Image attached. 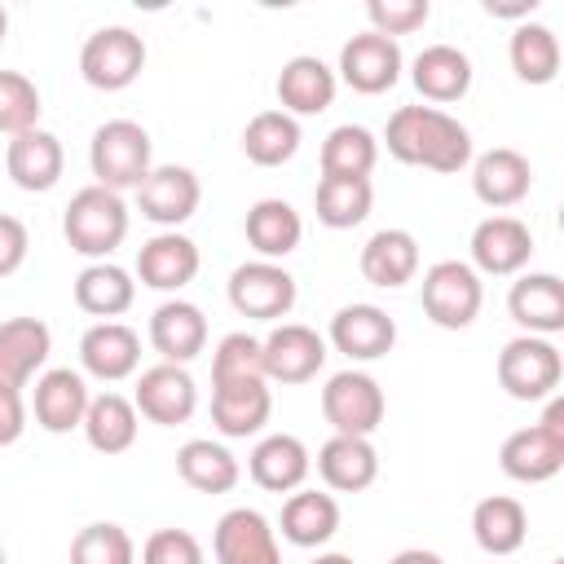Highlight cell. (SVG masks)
Segmentation results:
<instances>
[{
    "label": "cell",
    "mask_w": 564,
    "mask_h": 564,
    "mask_svg": "<svg viewBox=\"0 0 564 564\" xmlns=\"http://www.w3.org/2000/svg\"><path fill=\"white\" fill-rule=\"evenodd\" d=\"M388 154L397 163L410 167H427V172H463L471 163V132L467 123H458L449 110L436 106H401L392 110L388 128H383Z\"/></svg>",
    "instance_id": "cell-1"
},
{
    "label": "cell",
    "mask_w": 564,
    "mask_h": 564,
    "mask_svg": "<svg viewBox=\"0 0 564 564\" xmlns=\"http://www.w3.org/2000/svg\"><path fill=\"white\" fill-rule=\"evenodd\" d=\"M388 564H445L436 551H423V546H405V551H397Z\"/></svg>",
    "instance_id": "cell-49"
},
{
    "label": "cell",
    "mask_w": 564,
    "mask_h": 564,
    "mask_svg": "<svg viewBox=\"0 0 564 564\" xmlns=\"http://www.w3.org/2000/svg\"><path fill=\"white\" fill-rule=\"evenodd\" d=\"M322 176H366L375 172L379 163V137L361 123H339L326 132L322 141Z\"/></svg>",
    "instance_id": "cell-40"
},
{
    "label": "cell",
    "mask_w": 564,
    "mask_h": 564,
    "mask_svg": "<svg viewBox=\"0 0 564 564\" xmlns=\"http://www.w3.org/2000/svg\"><path fill=\"white\" fill-rule=\"evenodd\" d=\"M150 344L172 366L194 361L207 348V317H203V308L189 304V300H181V295L176 300H163L150 313Z\"/></svg>",
    "instance_id": "cell-27"
},
{
    "label": "cell",
    "mask_w": 564,
    "mask_h": 564,
    "mask_svg": "<svg viewBox=\"0 0 564 564\" xmlns=\"http://www.w3.org/2000/svg\"><path fill=\"white\" fill-rule=\"evenodd\" d=\"M40 88L35 79H26L22 70H0V132L4 137H22L31 128H40Z\"/></svg>",
    "instance_id": "cell-42"
},
{
    "label": "cell",
    "mask_w": 564,
    "mask_h": 564,
    "mask_svg": "<svg viewBox=\"0 0 564 564\" xmlns=\"http://www.w3.org/2000/svg\"><path fill=\"white\" fill-rule=\"evenodd\" d=\"M401 66H405V57H401V44H397V40H388V35H379V31H357L352 40H344L335 75H339L352 93L379 97V93H388V88L401 79Z\"/></svg>",
    "instance_id": "cell-10"
},
{
    "label": "cell",
    "mask_w": 564,
    "mask_h": 564,
    "mask_svg": "<svg viewBox=\"0 0 564 564\" xmlns=\"http://www.w3.org/2000/svg\"><path fill=\"white\" fill-rule=\"evenodd\" d=\"M485 9H489L494 18H520V22H529V13L538 9V0H516V4H494V0H485Z\"/></svg>",
    "instance_id": "cell-48"
},
{
    "label": "cell",
    "mask_w": 564,
    "mask_h": 564,
    "mask_svg": "<svg viewBox=\"0 0 564 564\" xmlns=\"http://www.w3.org/2000/svg\"><path fill=\"white\" fill-rule=\"evenodd\" d=\"M471 538L485 555L502 560V555H516L529 538V511L520 498L511 494H489L471 507Z\"/></svg>",
    "instance_id": "cell-31"
},
{
    "label": "cell",
    "mask_w": 564,
    "mask_h": 564,
    "mask_svg": "<svg viewBox=\"0 0 564 564\" xmlns=\"http://www.w3.org/2000/svg\"><path fill=\"white\" fill-rule=\"evenodd\" d=\"M564 379V361L560 348L542 335H516L502 344L498 352V383L507 388V397L516 401H546L555 397Z\"/></svg>",
    "instance_id": "cell-6"
},
{
    "label": "cell",
    "mask_w": 564,
    "mask_h": 564,
    "mask_svg": "<svg viewBox=\"0 0 564 564\" xmlns=\"http://www.w3.org/2000/svg\"><path fill=\"white\" fill-rule=\"evenodd\" d=\"M198 264H203L198 242L185 238L181 229H163V234L145 238L141 251H137V278L145 286H154V291H181V286H189L198 278Z\"/></svg>",
    "instance_id": "cell-21"
},
{
    "label": "cell",
    "mask_w": 564,
    "mask_h": 564,
    "mask_svg": "<svg viewBox=\"0 0 564 564\" xmlns=\"http://www.w3.org/2000/svg\"><path fill=\"white\" fill-rule=\"evenodd\" d=\"M176 476L198 494H229L242 480V467L220 441L194 436L176 449Z\"/></svg>",
    "instance_id": "cell-36"
},
{
    "label": "cell",
    "mask_w": 564,
    "mask_h": 564,
    "mask_svg": "<svg viewBox=\"0 0 564 564\" xmlns=\"http://www.w3.org/2000/svg\"><path fill=\"white\" fill-rule=\"evenodd\" d=\"M313 564H357L352 555H344V551H326V555H317Z\"/></svg>",
    "instance_id": "cell-50"
},
{
    "label": "cell",
    "mask_w": 564,
    "mask_h": 564,
    "mask_svg": "<svg viewBox=\"0 0 564 564\" xmlns=\"http://www.w3.org/2000/svg\"><path fill=\"white\" fill-rule=\"evenodd\" d=\"M88 401H93V392H88V383H84L79 370H70V366H53V370L35 375L31 414H35V423H40L44 432L62 436V432L79 427L84 414H88Z\"/></svg>",
    "instance_id": "cell-17"
},
{
    "label": "cell",
    "mask_w": 564,
    "mask_h": 564,
    "mask_svg": "<svg viewBox=\"0 0 564 564\" xmlns=\"http://www.w3.org/2000/svg\"><path fill=\"white\" fill-rule=\"evenodd\" d=\"M84 441L97 449V454H123L137 445V432H141V414L132 405V397H119V392H101L88 401V414H84Z\"/></svg>",
    "instance_id": "cell-35"
},
{
    "label": "cell",
    "mask_w": 564,
    "mask_h": 564,
    "mask_svg": "<svg viewBox=\"0 0 564 564\" xmlns=\"http://www.w3.org/2000/svg\"><path fill=\"white\" fill-rule=\"evenodd\" d=\"M423 313L441 330H463L480 317L485 282L467 260H436L423 269Z\"/></svg>",
    "instance_id": "cell-5"
},
{
    "label": "cell",
    "mask_w": 564,
    "mask_h": 564,
    "mask_svg": "<svg viewBox=\"0 0 564 564\" xmlns=\"http://www.w3.org/2000/svg\"><path fill=\"white\" fill-rule=\"evenodd\" d=\"M410 79L423 93V101H436V110H441V106L467 97V88H471V57L458 44H427L410 62Z\"/></svg>",
    "instance_id": "cell-29"
},
{
    "label": "cell",
    "mask_w": 564,
    "mask_h": 564,
    "mask_svg": "<svg viewBox=\"0 0 564 564\" xmlns=\"http://www.w3.org/2000/svg\"><path fill=\"white\" fill-rule=\"evenodd\" d=\"M26 432V401L13 388H0V449Z\"/></svg>",
    "instance_id": "cell-47"
},
{
    "label": "cell",
    "mask_w": 564,
    "mask_h": 564,
    "mask_svg": "<svg viewBox=\"0 0 564 564\" xmlns=\"http://www.w3.org/2000/svg\"><path fill=\"white\" fill-rule=\"evenodd\" d=\"M366 18H370V31L397 40V35H410V31L427 26L432 4L427 0H370L366 4Z\"/></svg>",
    "instance_id": "cell-44"
},
{
    "label": "cell",
    "mask_w": 564,
    "mask_h": 564,
    "mask_svg": "<svg viewBox=\"0 0 564 564\" xmlns=\"http://www.w3.org/2000/svg\"><path fill=\"white\" fill-rule=\"evenodd\" d=\"M62 234H66L70 251H79L88 260H106L128 238V203L106 185H84L70 194V203L62 212Z\"/></svg>",
    "instance_id": "cell-2"
},
{
    "label": "cell",
    "mask_w": 564,
    "mask_h": 564,
    "mask_svg": "<svg viewBox=\"0 0 564 564\" xmlns=\"http://www.w3.org/2000/svg\"><path fill=\"white\" fill-rule=\"evenodd\" d=\"M313 207H317V220L326 229H352L370 216L375 185L366 176H322L313 189Z\"/></svg>",
    "instance_id": "cell-38"
},
{
    "label": "cell",
    "mask_w": 564,
    "mask_h": 564,
    "mask_svg": "<svg viewBox=\"0 0 564 564\" xmlns=\"http://www.w3.org/2000/svg\"><path fill=\"white\" fill-rule=\"evenodd\" d=\"M198 203H203V185H198V176H194L189 167H181V163H159V167H150L145 181L137 185V207H141V216H145L150 225H159V229L185 225V220L198 212Z\"/></svg>",
    "instance_id": "cell-12"
},
{
    "label": "cell",
    "mask_w": 564,
    "mask_h": 564,
    "mask_svg": "<svg viewBox=\"0 0 564 564\" xmlns=\"http://www.w3.org/2000/svg\"><path fill=\"white\" fill-rule=\"evenodd\" d=\"M282 538L291 546H326L339 533V502L322 489H295L282 502Z\"/></svg>",
    "instance_id": "cell-33"
},
{
    "label": "cell",
    "mask_w": 564,
    "mask_h": 564,
    "mask_svg": "<svg viewBox=\"0 0 564 564\" xmlns=\"http://www.w3.org/2000/svg\"><path fill=\"white\" fill-rule=\"evenodd\" d=\"M507 313L524 335L551 339L564 330V282L555 273H520L507 291Z\"/></svg>",
    "instance_id": "cell-23"
},
{
    "label": "cell",
    "mask_w": 564,
    "mask_h": 564,
    "mask_svg": "<svg viewBox=\"0 0 564 564\" xmlns=\"http://www.w3.org/2000/svg\"><path fill=\"white\" fill-rule=\"evenodd\" d=\"M357 264H361V278H366L370 286L397 291V286L414 282V273H419V238H414L410 229L388 225V229H379V234L366 238Z\"/></svg>",
    "instance_id": "cell-28"
},
{
    "label": "cell",
    "mask_w": 564,
    "mask_h": 564,
    "mask_svg": "<svg viewBox=\"0 0 564 564\" xmlns=\"http://www.w3.org/2000/svg\"><path fill=\"white\" fill-rule=\"evenodd\" d=\"M317 476L335 494H361L379 480V449L370 436H330L317 449Z\"/></svg>",
    "instance_id": "cell-30"
},
{
    "label": "cell",
    "mask_w": 564,
    "mask_h": 564,
    "mask_svg": "<svg viewBox=\"0 0 564 564\" xmlns=\"http://www.w3.org/2000/svg\"><path fill=\"white\" fill-rule=\"evenodd\" d=\"M339 93V75L335 66H326L322 57L313 53H295L282 62L278 70V110H286L291 119L295 115H322Z\"/></svg>",
    "instance_id": "cell-25"
},
{
    "label": "cell",
    "mask_w": 564,
    "mask_h": 564,
    "mask_svg": "<svg viewBox=\"0 0 564 564\" xmlns=\"http://www.w3.org/2000/svg\"><path fill=\"white\" fill-rule=\"evenodd\" d=\"M551 564H564V560H551Z\"/></svg>",
    "instance_id": "cell-53"
},
{
    "label": "cell",
    "mask_w": 564,
    "mask_h": 564,
    "mask_svg": "<svg viewBox=\"0 0 564 564\" xmlns=\"http://www.w3.org/2000/svg\"><path fill=\"white\" fill-rule=\"evenodd\" d=\"M533 256V234L520 216H485L476 229H471V269L476 273H489V278H511L529 264Z\"/></svg>",
    "instance_id": "cell-15"
},
{
    "label": "cell",
    "mask_w": 564,
    "mask_h": 564,
    "mask_svg": "<svg viewBox=\"0 0 564 564\" xmlns=\"http://www.w3.org/2000/svg\"><path fill=\"white\" fill-rule=\"evenodd\" d=\"M507 57L524 84H551L560 75V35L546 22H520L511 31Z\"/></svg>",
    "instance_id": "cell-39"
},
{
    "label": "cell",
    "mask_w": 564,
    "mask_h": 564,
    "mask_svg": "<svg viewBox=\"0 0 564 564\" xmlns=\"http://www.w3.org/2000/svg\"><path fill=\"white\" fill-rule=\"evenodd\" d=\"M229 304L234 313L251 317V322H282L295 300H300V286L295 278L278 264V260H247L229 273Z\"/></svg>",
    "instance_id": "cell-9"
},
{
    "label": "cell",
    "mask_w": 564,
    "mask_h": 564,
    "mask_svg": "<svg viewBox=\"0 0 564 564\" xmlns=\"http://www.w3.org/2000/svg\"><path fill=\"white\" fill-rule=\"evenodd\" d=\"M70 564H137V542L123 524L97 520L70 538Z\"/></svg>",
    "instance_id": "cell-41"
},
{
    "label": "cell",
    "mask_w": 564,
    "mask_h": 564,
    "mask_svg": "<svg viewBox=\"0 0 564 564\" xmlns=\"http://www.w3.org/2000/svg\"><path fill=\"white\" fill-rule=\"evenodd\" d=\"M529 189H533V163L511 145H494L471 163V194L494 212L524 203Z\"/></svg>",
    "instance_id": "cell-20"
},
{
    "label": "cell",
    "mask_w": 564,
    "mask_h": 564,
    "mask_svg": "<svg viewBox=\"0 0 564 564\" xmlns=\"http://www.w3.org/2000/svg\"><path fill=\"white\" fill-rule=\"evenodd\" d=\"M260 352L269 383H308L326 366V339L304 322H278L260 339Z\"/></svg>",
    "instance_id": "cell-13"
},
{
    "label": "cell",
    "mask_w": 564,
    "mask_h": 564,
    "mask_svg": "<svg viewBox=\"0 0 564 564\" xmlns=\"http://www.w3.org/2000/svg\"><path fill=\"white\" fill-rule=\"evenodd\" d=\"M216 564H282L278 529L256 507H234L212 529Z\"/></svg>",
    "instance_id": "cell-14"
},
{
    "label": "cell",
    "mask_w": 564,
    "mask_h": 564,
    "mask_svg": "<svg viewBox=\"0 0 564 564\" xmlns=\"http://www.w3.org/2000/svg\"><path fill=\"white\" fill-rule=\"evenodd\" d=\"M330 348L344 352L348 361H379L392 352L397 344V322L379 308V304H344L335 317H330V330H326Z\"/></svg>",
    "instance_id": "cell-16"
},
{
    "label": "cell",
    "mask_w": 564,
    "mask_h": 564,
    "mask_svg": "<svg viewBox=\"0 0 564 564\" xmlns=\"http://www.w3.org/2000/svg\"><path fill=\"white\" fill-rule=\"evenodd\" d=\"M26 251H31V234L18 216H4L0 212V278L18 273L26 264Z\"/></svg>",
    "instance_id": "cell-46"
},
{
    "label": "cell",
    "mask_w": 564,
    "mask_h": 564,
    "mask_svg": "<svg viewBox=\"0 0 564 564\" xmlns=\"http://www.w3.org/2000/svg\"><path fill=\"white\" fill-rule=\"evenodd\" d=\"M383 410H388L383 388L366 370L348 366V370L330 375L322 388V414L335 436H375V427L383 423Z\"/></svg>",
    "instance_id": "cell-7"
},
{
    "label": "cell",
    "mask_w": 564,
    "mask_h": 564,
    "mask_svg": "<svg viewBox=\"0 0 564 564\" xmlns=\"http://www.w3.org/2000/svg\"><path fill=\"white\" fill-rule=\"evenodd\" d=\"M234 379H264L260 339L247 335V330H229L212 348V383H234Z\"/></svg>",
    "instance_id": "cell-43"
},
{
    "label": "cell",
    "mask_w": 564,
    "mask_h": 564,
    "mask_svg": "<svg viewBox=\"0 0 564 564\" xmlns=\"http://www.w3.org/2000/svg\"><path fill=\"white\" fill-rule=\"evenodd\" d=\"M4 35H9V13H4V4H0V44H4Z\"/></svg>",
    "instance_id": "cell-51"
},
{
    "label": "cell",
    "mask_w": 564,
    "mask_h": 564,
    "mask_svg": "<svg viewBox=\"0 0 564 564\" xmlns=\"http://www.w3.org/2000/svg\"><path fill=\"white\" fill-rule=\"evenodd\" d=\"M88 167H93V185L106 189H137L145 181L150 163V132L137 119H106L93 141H88Z\"/></svg>",
    "instance_id": "cell-4"
},
{
    "label": "cell",
    "mask_w": 564,
    "mask_h": 564,
    "mask_svg": "<svg viewBox=\"0 0 564 564\" xmlns=\"http://www.w3.org/2000/svg\"><path fill=\"white\" fill-rule=\"evenodd\" d=\"M295 150H300V119H291L286 110H260L247 119L242 154L256 167H282L295 159Z\"/></svg>",
    "instance_id": "cell-37"
},
{
    "label": "cell",
    "mask_w": 564,
    "mask_h": 564,
    "mask_svg": "<svg viewBox=\"0 0 564 564\" xmlns=\"http://www.w3.org/2000/svg\"><path fill=\"white\" fill-rule=\"evenodd\" d=\"M247 471L269 494H295V489H304V480L313 471V454H308V445L300 436L269 432V436L256 441V449L247 458Z\"/></svg>",
    "instance_id": "cell-22"
},
{
    "label": "cell",
    "mask_w": 564,
    "mask_h": 564,
    "mask_svg": "<svg viewBox=\"0 0 564 564\" xmlns=\"http://www.w3.org/2000/svg\"><path fill=\"white\" fill-rule=\"evenodd\" d=\"M79 366L101 383H119L141 366V335L128 322H93L79 335Z\"/></svg>",
    "instance_id": "cell-18"
},
{
    "label": "cell",
    "mask_w": 564,
    "mask_h": 564,
    "mask_svg": "<svg viewBox=\"0 0 564 564\" xmlns=\"http://www.w3.org/2000/svg\"><path fill=\"white\" fill-rule=\"evenodd\" d=\"M137 300V282L123 264H110V260H93L88 269H79L75 278V304L97 317V322H115L119 313H128Z\"/></svg>",
    "instance_id": "cell-32"
},
{
    "label": "cell",
    "mask_w": 564,
    "mask_h": 564,
    "mask_svg": "<svg viewBox=\"0 0 564 564\" xmlns=\"http://www.w3.org/2000/svg\"><path fill=\"white\" fill-rule=\"evenodd\" d=\"M141 70H145V40L132 26H101L79 48V75L101 93H119L137 84Z\"/></svg>",
    "instance_id": "cell-8"
},
{
    "label": "cell",
    "mask_w": 564,
    "mask_h": 564,
    "mask_svg": "<svg viewBox=\"0 0 564 564\" xmlns=\"http://www.w3.org/2000/svg\"><path fill=\"white\" fill-rule=\"evenodd\" d=\"M132 405L141 419L159 423V427H176V423H189V414L198 410V388H194V375L185 366H172V361H159L150 370L137 375V388H132Z\"/></svg>",
    "instance_id": "cell-11"
},
{
    "label": "cell",
    "mask_w": 564,
    "mask_h": 564,
    "mask_svg": "<svg viewBox=\"0 0 564 564\" xmlns=\"http://www.w3.org/2000/svg\"><path fill=\"white\" fill-rule=\"evenodd\" d=\"M0 564H9V555H4V546H0Z\"/></svg>",
    "instance_id": "cell-52"
},
{
    "label": "cell",
    "mask_w": 564,
    "mask_h": 564,
    "mask_svg": "<svg viewBox=\"0 0 564 564\" xmlns=\"http://www.w3.org/2000/svg\"><path fill=\"white\" fill-rule=\"evenodd\" d=\"M4 167L13 176L18 189L26 194H44L62 181V167H66V150L62 141L48 132V128H31L22 137H9V150H4Z\"/></svg>",
    "instance_id": "cell-26"
},
{
    "label": "cell",
    "mask_w": 564,
    "mask_h": 564,
    "mask_svg": "<svg viewBox=\"0 0 564 564\" xmlns=\"http://www.w3.org/2000/svg\"><path fill=\"white\" fill-rule=\"evenodd\" d=\"M273 414V392L269 379H234V383H212V423L229 441L256 436Z\"/></svg>",
    "instance_id": "cell-19"
},
{
    "label": "cell",
    "mask_w": 564,
    "mask_h": 564,
    "mask_svg": "<svg viewBox=\"0 0 564 564\" xmlns=\"http://www.w3.org/2000/svg\"><path fill=\"white\" fill-rule=\"evenodd\" d=\"M498 467L520 485H542L564 467V397H546V414L502 441Z\"/></svg>",
    "instance_id": "cell-3"
},
{
    "label": "cell",
    "mask_w": 564,
    "mask_h": 564,
    "mask_svg": "<svg viewBox=\"0 0 564 564\" xmlns=\"http://www.w3.org/2000/svg\"><path fill=\"white\" fill-rule=\"evenodd\" d=\"M242 229H247V242L256 247L260 260H282L304 238V220H300V212L286 198H260V203H251Z\"/></svg>",
    "instance_id": "cell-34"
},
{
    "label": "cell",
    "mask_w": 564,
    "mask_h": 564,
    "mask_svg": "<svg viewBox=\"0 0 564 564\" xmlns=\"http://www.w3.org/2000/svg\"><path fill=\"white\" fill-rule=\"evenodd\" d=\"M141 564H203V542L189 529H154L141 546Z\"/></svg>",
    "instance_id": "cell-45"
},
{
    "label": "cell",
    "mask_w": 564,
    "mask_h": 564,
    "mask_svg": "<svg viewBox=\"0 0 564 564\" xmlns=\"http://www.w3.org/2000/svg\"><path fill=\"white\" fill-rule=\"evenodd\" d=\"M53 352V330L40 317L0 322V388L22 392Z\"/></svg>",
    "instance_id": "cell-24"
}]
</instances>
